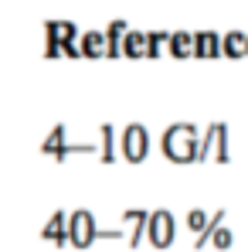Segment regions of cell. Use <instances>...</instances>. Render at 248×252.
<instances>
[{
  "instance_id": "cell-1",
  "label": "cell",
  "mask_w": 248,
  "mask_h": 252,
  "mask_svg": "<svg viewBox=\"0 0 248 252\" xmlns=\"http://www.w3.org/2000/svg\"><path fill=\"white\" fill-rule=\"evenodd\" d=\"M119 235H123L119 225H116V228H102L92 208L68 211V242H72L75 249H92L99 239H119Z\"/></svg>"
},
{
  "instance_id": "cell-2",
  "label": "cell",
  "mask_w": 248,
  "mask_h": 252,
  "mask_svg": "<svg viewBox=\"0 0 248 252\" xmlns=\"http://www.w3.org/2000/svg\"><path fill=\"white\" fill-rule=\"evenodd\" d=\"M197 140H201L197 126L187 123V120H180V123H170L164 129L160 147H164V154L173 160V164H191V160H194V150H197Z\"/></svg>"
},
{
  "instance_id": "cell-3",
  "label": "cell",
  "mask_w": 248,
  "mask_h": 252,
  "mask_svg": "<svg viewBox=\"0 0 248 252\" xmlns=\"http://www.w3.org/2000/svg\"><path fill=\"white\" fill-rule=\"evenodd\" d=\"M146 235L157 249H166L173 239H177V218L170 208H153L146 218Z\"/></svg>"
},
{
  "instance_id": "cell-4",
  "label": "cell",
  "mask_w": 248,
  "mask_h": 252,
  "mask_svg": "<svg viewBox=\"0 0 248 252\" xmlns=\"http://www.w3.org/2000/svg\"><path fill=\"white\" fill-rule=\"evenodd\" d=\"M119 147H123V157L129 164H139L146 154H150V129L143 123H129L119 133Z\"/></svg>"
},
{
  "instance_id": "cell-5",
  "label": "cell",
  "mask_w": 248,
  "mask_h": 252,
  "mask_svg": "<svg viewBox=\"0 0 248 252\" xmlns=\"http://www.w3.org/2000/svg\"><path fill=\"white\" fill-rule=\"evenodd\" d=\"M191 58H221V34L218 31H191Z\"/></svg>"
},
{
  "instance_id": "cell-6",
  "label": "cell",
  "mask_w": 248,
  "mask_h": 252,
  "mask_svg": "<svg viewBox=\"0 0 248 252\" xmlns=\"http://www.w3.org/2000/svg\"><path fill=\"white\" fill-rule=\"evenodd\" d=\"M79 58H106V38H102V31H79Z\"/></svg>"
},
{
  "instance_id": "cell-7",
  "label": "cell",
  "mask_w": 248,
  "mask_h": 252,
  "mask_svg": "<svg viewBox=\"0 0 248 252\" xmlns=\"http://www.w3.org/2000/svg\"><path fill=\"white\" fill-rule=\"evenodd\" d=\"M41 239H48V242H68V211L65 208H55L51 211V218H48V225L41 228Z\"/></svg>"
},
{
  "instance_id": "cell-8",
  "label": "cell",
  "mask_w": 248,
  "mask_h": 252,
  "mask_svg": "<svg viewBox=\"0 0 248 252\" xmlns=\"http://www.w3.org/2000/svg\"><path fill=\"white\" fill-rule=\"evenodd\" d=\"M119 218H123L126 225H133V232H129V246H133V249H139L143 232H146V218H150V211H146V208H126Z\"/></svg>"
},
{
  "instance_id": "cell-9",
  "label": "cell",
  "mask_w": 248,
  "mask_h": 252,
  "mask_svg": "<svg viewBox=\"0 0 248 252\" xmlns=\"http://www.w3.org/2000/svg\"><path fill=\"white\" fill-rule=\"evenodd\" d=\"M207 160H218V164H228L231 160V147H228V123L214 120V140H211V157Z\"/></svg>"
},
{
  "instance_id": "cell-10",
  "label": "cell",
  "mask_w": 248,
  "mask_h": 252,
  "mask_svg": "<svg viewBox=\"0 0 248 252\" xmlns=\"http://www.w3.org/2000/svg\"><path fill=\"white\" fill-rule=\"evenodd\" d=\"M129 21H109L102 28V38H106V58H119V41H123Z\"/></svg>"
},
{
  "instance_id": "cell-11",
  "label": "cell",
  "mask_w": 248,
  "mask_h": 252,
  "mask_svg": "<svg viewBox=\"0 0 248 252\" xmlns=\"http://www.w3.org/2000/svg\"><path fill=\"white\" fill-rule=\"evenodd\" d=\"M99 157H102L106 164L116 160V126H112V123L99 126Z\"/></svg>"
},
{
  "instance_id": "cell-12",
  "label": "cell",
  "mask_w": 248,
  "mask_h": 252,
  "mask_svg": "<svg viewBox=\"0 0 248 252\" xmlns=\"http://www.w3.org/2000/svg\"><path fill=\"white\" fill-rule=\"evenodd\" d=\"M221 55L245 58V31H224L221 34Z\"/></svg>"
},
{
  "instance_id": "cell-13",
  "label": "cell",
  "mask_w": 248,
  "mask_h": 252,
  "mask_svg": "<svg viewBox=\"0 0 248 252\" xmlns=\"http://www.w3.org/2000/svg\"><path fill=\"white\" fill-rule=\"evenodd\" d=\"M119 55H126V58H143V31L126 28L123 41H119Z\"/></svg>"
},
{
  "instance_id": "cell-14",
  "label": "cell",
  "mask_w": 248,
  "mask_h": 252,
  "mask_svg": "<svg viewBox=\"0 0 248 252\" xmlns=\"http://www.w3.org/2000/svg\"><path fill=\"white\" fill-rule=\"evenodd\" d=\"M65 143H68V123H55V126H51V133L44 136L41 154H48V157H51V154H55V150H61Z\"/></svg>"
},
{
  "instance_id": "cell-15",
  "label": "cell",
  "mask_w": 248,
  "mask_h": 252,
  "mask_svg": "<svg viewBox=\"0 0 248 252\" xmlns=\"http://www.w3.org/2000/svg\"><path fill=\"white\" fill-rule=\"evenodd\" d=\"M166 44H170V55H173V58H191V44H194V34H191V31H170Z\"/></svg>"
},
{
  "instance_id": "cell-16",
  "label": "cell",
  "mask_w": 248,
  "mask_h": 252,
  "mask_svg": "<svg viewBox=\"0 0 248 252\" xmlns=\"http://www.w3.org/2000/svg\"><path fill=\"white\" fill-rule=\"evenodd\" d=\"M170 31H143V58H160V48L166 44Z\"/></svg>"
},
{
  "instance_id": "cell-17",
  "label": "cell",
  "mask_w": 248,
  "mask_h": 252,
  "mask_svg": "<svg viewBox=\"0 0 248 252\" xmlns=\"http://www.w3.org/2000/svg\"><path fill=\"white\" fill-rule=\"evenodd\" d=\"M224 215H228V208H218L214 215H207V225H204V232L194 239V249H204L207 246V239H211V232L218 228V225H224Z\"/></svg>"
},
{
  "instance_id": "cell-18",
  "label": "cell",
  "mask_w": 248,
  "mask_h": 252,
  "mask_svg": "<svg viewBox=\"0 0 248 252\" xmlns=\"http://www.w3.org/2000/svg\"><path fill=\"white\" fill-rule=\"evenodd\" d=\"M231 242H235V232L228 228V225H218L214 232H211V239H207V246H214V249H231Z\"/></svg>"
},
{
  "instance_id": "cell-19",
  "label": "cell",
  "mask_w": 248,
  "mask_h": 252,
  "mask_svg": "<svg viewBox=\"0 0 248 252\" xmlns=\"http://www.w3.org/2000/svg\"><path fill=\"white\" fill-rule=\"evenodd\" d=\"M211 140H214V123H207V129L197 140V150H194V160H207L211 157Z\"/></svg>"
},
{
  "instance_id": "cell-20",
  "label": "cell",
  "mask_w": 248,
  "mask_h": 252,
  "mask_svg": "<svg viewBox=\"0 0 248 252\" xmlns=\"http://www.w3.org/2000/svg\"><path fill=\"white\" fill-rule=\"evenodd\" d=\"M204 225H207V211L204 208H191V211H187V228L194 232V239L204 232Z\"/></svg>"
},
{
  "instance_id": "cell-21",
  "label": "cell",
  "mask_w": 248,
  "mask_h": 252,
  "mask_svg": "<svg viewBox=\"0 0 248 252\" xmlns=\"http://www.w3.org/2000/svg\"><path fill=\"white\" fill-rule=\"evenodd\" d=\"M245 58H248V31H245Z\"/></svg>"
}]
</instances>
